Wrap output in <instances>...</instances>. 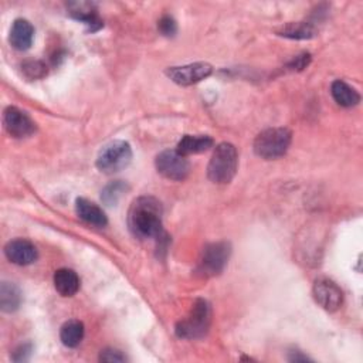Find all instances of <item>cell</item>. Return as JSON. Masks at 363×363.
I'll return each instance as SVG.
<instances>
[{
  "label": "cell",
  "instance_id": "obj_14",
  "mask_svg": "<svg viewBox=\"0 0 363 363\" xmlns=\"http://www.w3.org/2000/svg\"><path fill=\"white\" fill-rule=\"evenodd\" d=\"M75 211L78 214V217L85 221L86 224L95 225V227H104L108 223V218L104 213V210L96 206L95 203L79 197L75 200Z\"/></svg>",
  "mask_w": 363,
  "mask_h": 363
},
{
  "label": "cell",
  "instance_id": "obj_20",
  "mask_svg": "<svg viewBox=\"0 0 363 363\" xmlns=\"http://www.w3.org/2000/svg\"><path fill=\"white\" fill-rule=\"evenodd\" d=\"M84 323L77 319L67 320L60 330V337L64 346L67 347H77L81 340L84 339Z\"/></svg>",
  "mask_w": 363,
  "mask_h": 363
},
{
  "label": "cell",
  "instance_id": "obj_6",
  "mask_svg": "<svg viewBox=\"0 0 363 363\" xmlns=\"http://www.w3.org/2000/svg\"><path fill=\"white\" fill-rule=\"evenodd\" d=\"M230 244L220 241L207 244L203 251L201 257L197 264V274L201 277H214L218 275L227 265L230 258Z\"/></svg>",
  "mask_w": 363,
  "mask_h": 363
},
{
  "label": "cell",
  "instance_id": "obj_2",
  "mask_svg": "<svg viewBox=\"0 0 363 363\" xmlns=\"http://www.w3.org/2000/svg\"><path fill=\"white\" fill-rule=\"evenodd\" d=\"M238 155L234 145L223 142L216 146L207 166V176L216 184H227L235 176Z\"/></svg>",
  "mask_w": 363,
  "mask_h": 363
},
{
  "label": "cell",
  "instance_id": "obj_9",
  "mask_svg": "<svg viewBox=\"0 0 363 363\" xmlns=\"http://www.w3.org/2000/svg\"><path fill=\"white\" fill-rule=\"evenodd\" d=\"M3 123L9 135L17 139L27 138L35 130V123L33 122V119L24 111L16 106H9L4 109Z\"/></svg>",
  "mask_w": 363,
  "mask_h": 363
},
{
  "label": "cell",
  "instance_id": "obj_4",
  "mask_svg": "<svg viewBox=\"0 0 363 363\" xmlns=\"http://www.w3.org/2000/svg\"><path fill=\"white\" fill-rule=\"evenodd\" d=\"M292 133L286 128H269L257 135L254 152L262 159H277L285 155L291 145Z\"/></svg>",
  "mask_w": 363,
  "mask_h": 363
},
{
  "label": "cell",
  "instance_id": "obj_21",
  "mask_svg": "<svg viewBox=\"0 0 363 363\" xmlns=\"http://www.w3.org/2000/svg\"><path fill=\"white\" fill-rule=\"evenodd\" d=\"M128 190L126 183H123L122 180H115L112 183H109L101 193V199L105 204L108 206H115L119 199L123 196V193Z\"/></svg>",
  "mask_w": 363,
  "mask_h": 363
},
{
  "label": "cell",
  "instance_id": "obj_13",
  "mask_svg": "<svg viewBox=\"0 0 363 363\" xmlns=\"http://www.w3.org/2000/svg\"><path fill=\"white\" fill-rule=\"evenodd\" d=\"M34 38V27L26 18H17L13 21L9 41L10 44L20 51L28 50Z\"/></svg>",
  "mask_w": 363,
  "mask_h": 363
},
{
  "label": "cell",
  "instance_id": "obj_16",
  "mask_svg": "<svg viewBox=\"0 0 363 363\" xmlns=\"http://www.w3.org/2000/svg\"><path fill=\"white\" fill-rule=\"evenodd\" d=\"M213 139L207 135H199V136H193V135H184L180 142L177 143V152L183 156H189V155H194V153H201L204 150H207L208 147L213 146Z\"/></svg>",
  "mask_w": 363,
  "mask_h": 363
},
{
  "label": "cell",
  "instance_id": "obj_19",
  "mask_svg": "<svg viewBox=\"0 0 363 363\" xmlns=\"http://www.w3.org/2000/svg\"><path fill=\"white\" fill-rule=\"evenodd\" d=\"M21 303V292L13 282L3 281L0 286V306L3 312H14Z\"/></svg>",
  "mask_w": 363,
  "mask_h": 363
},
{
  "label": "cell",
  "instance_id": "obj_22",
  "mask_svg": "<svg viewBox=\"0 0 363 363\" xmlns=\"http://www.w3.org/2000/svg\"><path fill=\"white\" fill-rule=\"evenodd\" d=\"M21 68L26 77H28L30 79H37L47 74V67L41 61H26L23 62Z\"/></svg>",
  "mask_w": 363,
  "mask_h": 363
},
{
  "label": "cell",
  "instance_id": "obj_1",
  "mask_svg": "<svg viewBox=\"0 0 363 363\" xmlns=\"http://www.w3.org/2000/svg\"><path fill=\"white\" fill-rule=\"evenodd\" d=\"M128 224L132 234L138 238H160L162 206L150 196H140L133 200L128 213Z\"/></svg>",
  "mask_w": 363,
  "mask_h": 363
},
{
  "label": "cell",
  "instance_id": "obj_26",
  "mask_svg": "<svg viewBox=\"0 0 363 363\" xmlns=\"http://www.w3.org/2000/svg\"><path fill=\"white\" fill-rule=\"evenodd\" d=\"M31 354V345H21L20 347L16 349L14 354H13V360L14 362H26L28 360Z\"/></svg>",
  "mask_w": 363,
  "mask_h": 363
},
{
  "label": "cell",
  "instance_id": "obj_17",
  "mask_svg": "<svg viewBox=\"0 0 363 363\" xmlns=\"http://www.w3.org/2000/svg\"><path fill=\"white\" fill-rule=\"evenodd\" d=\"M277 33L292 40H309L318 34V28L309 21H294L282 26Z\"/></svg>",
  "mask_w": 363,
  "mask_h": 363
},
{
  "label": "cell",
  "instance_id": "obj_15",
  "mask_svg": "<svg viewBox=\"0 0 363 363\" xmlns=\"http://www.w3.org/2000/svg\"><path fill=\"white\" fill-rule=\"evenodd\" d=\"M54 286L62 296H72L79 289V278L69 268H60L54 274Z\"/></svg>",
  "mask_w": 363,
  "mask_h": 363
},
{
  "label": "cell",
  "instance_id": "obj_27",
  "mask_svg": "<svg viewBox=\"0 0 363 363\" xmlns=\"http://www.w3.org/2000/svg\"><path fill=\"white\" fill-rule=\"evenodd\" d=\"M292 353V356H289V360L291 362H306V360H309L305 354H301V352H291Z\"/></svg>",
  "mask_w": 363,
  "mask_h": 363
},
{
  "label": "cell",
  "instance_id": "obj_11",
  "mask_svg": "<svg viewBox=\"0 0 363 363\" xmlns=\"http://www.w3.org/2000/svg\"><path fill=\"white\" fill-rule=\"evenodd\" d=\"M4 254L10 262L17 265H30L37 259L35 245L24 238L9 241L4 247Z\"/></svg>",
  "mask_w": 363,
  "mask_h": 363
},
{
  "label": "cell",
  "instance_id": "obj_12",
  "mask_svg": "<svg viewBox=\"0 0 363 363\" xmlns=\"http://www.w3.org/2000/svg\"><path fill=\"white\" fill-rule=\"evenodd\" d=\"M67 10L72 18L84 23L89 31H96L104 26L102 20L98 16L96 6L94 3L71 1L67 4Z\"/></svg>",
  "mask_w": 363,
  "mask_h": 363
},
{
  "label": "cell",
  "instance_id": "obj_18",
  "mask_svg": "<svg viewBox=\"0 0 363 363\" xmlns=\"http://www.w3.org/2000/svg\"><path fill=\"white\" fill-rule=\"evenodd\" d=\"M330 94H332L335 102L339 104L340 106H345V108L354 106L360 101L359 92L342 79H336V81L332 82Z\"/></svg>",
  "mask_w": 363,
  "mask_h": 363
},
{
  "label": "cell",
  "instance_id": "obj_10",
  "mask_svg": "<svg viewBox=\"0 0 363 363\" xmlns=\"http://www.w3.org/2000/svg\"><path fill=\"white\" fill-rule=\"evenodd\" d=\"M213 72V67L207 62H193L182 67H172L166 71V75L179 85H193L207 78Z\"/></svg>",
  "mask_w": 363,
  "mask_h": 363
},
{
  "label": "cell",
  "instance_id": "obj_23",
  "mask_svg": "<svg viewBox=\"0 0 363 363\" xmlns=\"http://www.w3.org/2000/svg\"><path fill=\"white\" fill-rule=\"evenodd\" d=\"M157 28H159V31H160L163 35H166V37H172V35H174L176 31H177L176 21H174V18L170 17V16H163V17L159 20V23H157Z\"/></svg>",
  "mask_w": 363,
  "mask_h": 363
},
{
  "label": "cell",
  "instance_id": "obj_24",
  "mask_svg": "<svg viewBox=\"0 0 363 363\" xmlns=\"http://www.w3.org/2000/svg\"><path fill=\"white\" fill-rule=\"evenodd\" d=\"M99 360H101V362H109V363L115 362V363H116V362H125L126 357H125V354H123L121 350L108 347V349L101 350V353H99Z\"/></svg>",
  "mask_w": 363,
  "mask_h": 363
},
{
  "label": "cell",
  "instance_id": "obj_8",
  "mask_svg": "<svg viewBox=\"0 0 363 363\" xmlns=\"http://www.w3.org/2000/svg\"><path fill=\"white\" fill-rule=\"evenodd\" d=\"M312 294L315 301L329 312L337 311L343 302L342 289L329 278H318L313 284Z\"/></svg>",
  "mask_w": 363,
  "mask_h": 363
},
{
  "label": "cell",
  "instance_id": "obj_25",
  "mask_svg": "<svg viewBox=\"0 0 363 363\" xmlns=\"http://www.w3.org/2000/svg\"><path fill=\"white\" fill-rule=\"evenodd\" d=\"M309 61H311V55L308 54V52H305V54H301V55H296L289 64H288V68H291V69H303L308 64H309Z\"/></svg>",
  "mask_w": 363,
  "mask_h": 363
},
{
  "label": "cell",
  "instance_id": "obj_7",
  "mask_svg": "<svg viewBox=\"0 0 363 363\" xmlns=\"http://www.w3.org/2000/svg\"><path fill=\"white\" fill-rule=\"evenodd\" d=\"M156 170L169 180H184L190 173V163L177 150H163L156 156Z\"/></svg>",
  "mask_w": 363,
  "mask_h": 363
},
{
  "label": "cell",
  "instance_id": "obj_5",
  "mask_svg": "<svg viewBox=\"0 0 363 363\" xmlns=\"http://www.w3.org/2000/svg\"><path fill=\"white\" fill-rule=\"evenodd\" d=\"M132 160V147L125 140H112L98 153L96 167L104 173H115L125 169Z\"/></svg>",
  "mask_w": 363,
  "mask_h": 363
},
{
  "label": "cell",
  "instance_id": "obj_3",
  "mask_svg": "<svg viewBox=\"0 0 363 363\" xmlns=\"http://www.w3.org/2000/svg\"><path fill=\"white\" fill-rule=\"evenodd\" d=\"M211 308L206 299H196L187 316L176 323V335L182 339H200L210 328Z\"/></svg>",
  "mask_w": 363,
  "mask_h": 363
}]
</instances>
